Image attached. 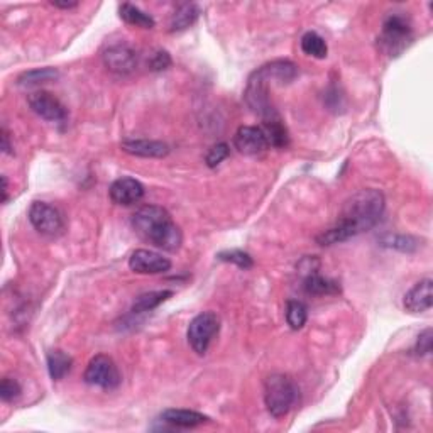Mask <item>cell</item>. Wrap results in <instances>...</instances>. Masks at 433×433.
Returning a JSON list of instances; mask_svg holds the SVG:
<instances>
[{"label":"cell","instance_id":"14","mask_svg":"<svg viewBox=\"0 0 433 433\" xmlns=\"http://www.w3.org/2000/svg\"><path fill=\"white\" fill-rule=\"evenodd\" d=\"M433 305V281L425 278L418 281L408 293L405 294V308L410 313H423Z\"/></svg>","mask_w":433,"mask_h":433},{"label":"cell","instance_id":"20","mask_svg":"<svg viewBox=\"0 0 433 433\" xmlns=\"http://www.w3.org/2000/svg\"><path fill=\"white\" fill-rule=\"evenodd\" d=\"M119 16L124 23H127L129 25H136V28L153 29L156 25L153 16L141 11L139 7L132 6V4H122V6L119 7Z\"/></svg>","mask_w":433,"mask_h":433},{"label":"cell","instance_id":"9","mask_svg":"<svg viewBox=\"0 0 433 433\" xmlns=\"http://www.w3.org/2000/svg\"><path fill=\"white\" fill-rule=\"evenodd\" d=\"M28 102L34 114L47 122H64L68 119L67 107L50 92H42V90L34 92L29 95Z\"/></svg>","mask_w":433,"mask_h":433},{"label":"cell","instance_id":"26","mask_svg":"<svg viewBox=\"0 0 433 433\" xmlns=\"http://www.w3.org/2000/svg\"><path fill=\"white\" fill-rule=\"evenodd\" d=\"M381 246L398 249L401 253H413V250L418 249V241L410 236H386L381 239Z\"/></svg>","mask_w":433,"mask_h":433},{"label":"cell","instance_id":"8","mask_svg":"<svg viewBox=\"0 0 433 433\" xmlns=\"http://www.w3.org/2000/svg\"><path fill=\"white\" fill-rule=\"evenodd\" d=\"M29 222L41 236L46 237H58L64 231L62 212L46 202H33L29 209Z\"/></svg>","mask_w":433,"mask_h":433},{"label":"cell","instance_id":"28","mask_svg":"<svg viewBox=\"0 0 433 433\" xmlns=\"http://www.w3.org/2000/svg\"><path fill=\"white\" fill-rule=\"evenodd\" d=\"M21 393H23V388H21V384L17 383L16 379L12 378L2 379V384H0V398H2V401L6 403L14 401L21 396Z\"/></svg>","mask_w":433,"mask_h":433},{"label":"cell","instance_id":"19","mask_svg":"<svg viewBox=\"0 0 433 433\" xmlns=\"http://www.w3.org/2000/svg\"><path fill=\"white\" fill-rule=\"evenodd\" d=\"M305 291L313 296H325V294H337L340 293V284L337 281L323 278V276L317 275V272H311L306 276L305 284H303Z\"/></svg>","mask_w":433,"mask_h":433},{"label":"cell","instance_id":"2","mask_svg":"<svg viewBox=\"0 0 433 433\" xmlns=\"http://www.w3.org/2000/svg\"><path fill=\"white\" fill-rule=\"evenodd\" d=\"M132 229L142 241L156 248L175 253L183 244V233L170 212L158 205L141 207L132 215Z\"/></svg>","mask_w":433,"mask_h":433},{"label":"cell","instance_id":"34","mask_svg":"<svg viewBox=\"0 0 433 433\" xmlns=\"http://www.w3.org/2000/svg\"><path fill=\"white\" fill-rule=\"evenodd\" d=\"M8 186H7V176H2V202L7 200Z\"/></svg>","mask_w":433,"mask_h":433},{"label":"cell","instance_id":"32","mask_svg":"<svg viewBox=\"0 0 433 433\" xmlns=\"http://www.w3.org/2000/svg\"><path fill=\"white\" fill-rule=\"evenodd\" d=\"M2 153L6 154H12L14 151H12V144H11V137H8L7 129H2Z\"/></svg>","mask_w":433,"mask_h":433},{"label":"cell","instance_id":"25","mask_svg":"<svg viewBox=\"0 0 433 433\" xmlns=\"http://www.w3.org/2000/svg\"><path fill=\"white\" fill-rule=\"evenodd\" d=\"M306 320H308V310L301 301L291 300L287 305V322L293 330H300L305 327Z\"/></svg>","mask_w":433,"mask_h":433},{"label":"cell","instance_id":"21","mask_svg":"<svg viewBox=\"0 0 433 433\" xmlns=\"http://www.w3.org/2000/svg\"><path fill=\"white\" fill-rule=\"evenodd\" d=\"M171 296H173L171 289H159V291H149L141 294V296H137L136 301H134L132 313H146V311H153Z\"/></svg>","mask_w":433,"mask_h":433},{"label":"cell","instance_id":"33","mask_svg":"<svg viewBox=\"0 0 433 433\" xmlns=\"http://www.w3.org/2000/svg\"><path fill=\"white\" fill-rule=\"evenodd\" d=\"M51 6H54L58 8H64V11H70V8L78 7V2H59V0H53Z\"/></svg>","mask_w":433,"mask_h":433},{"label":"cell","instance_id":"10","mask_svg":"<svg viewBox=\"0 0 433 433\" xmlns=\"http://www.w3.org/2000/svg\"><path fill=\"white\" fill-rule=\"evenodd\" d=\"M233 146L244 156H258L270 147L266 134L258 125H242L233 136Z\"/></svg>","mask_w":433,"mask_h":433},{"label":"cell","instance_id":"27","mask_svg":"<svg viewBox=\"0 0 433 433\" xmlns=\"http://www.w3.org/2000/svg\"><path fill=\"white\" fill-rule=\"evenodd\" d=\"M216 258H219V261L236 264L237 267H241V270H244V271L250 270V267L254 266V259L250 258V254L244 253V250H239V249L224 250V253H220Z\"/></svg>","mask_w":433,"mask_h":433},{"label":"cell","instance_id":"17","mask_svg":"<svg viewBox=\"0 0 433 433\" xmlns=\"http://www.w3.org/2000/svg\"><path fill=\"white\" fill-rule=\"evenodd\" d=\"M198 16H200V8H198L197 4H183V6L176 8L175 14L171 16L170 31L180 33L192 28V25L197 23Z\"/></svg>","mask_w":433,"mask_h":433},{"label":"cell","instance_id":"22","mask_svg":"<svg viewBox=\"0 0 433 433\" xmlns=\"http://www.w3.org/2000/svg\"><path fill=\"white\" fill-rule=\"evenodd\" d=\"M262 131L266 134L270 146L284 147L288 144V132L279 115L262 120Z\"/></svg>","mask_w":433,"mask_h":433},{"label":"cell","instance_id":"23","mask_svg":"<svg viewBox=\"0 0 433 433\" xmlns=\"http://www.w3.org/2000/svg\"><path fill=\"white\" fill-rule=\"evenodd\" d=\"M301 51L305 54L313 56V58L323 59V58H327L328 47H327V42H325V39L320 36V34L310 31L301 37Z\"/></svg>","mask_w":433,"mask_h":433},{"label":"cell","instance_id":"31","mask_svg":"<svg viewBox=\"0 0 433 433\" xmlns=\"http://www.w3.org/2000/svg\"><path fill=\"white\" fill-rule=\"evenodd\" d=\"M170 64H171V58L166 51H158V53L153 56V59H151V68H153L154 71L166 70Z\"/></svg>","mask_w":433,"mask_h":433},{"label":"cell","instance_id":"13","mask_svg":"<svg viewBox=\"0 0 433 433\" xmlns=\"http://www.w3.org/2000/svg\"><path fill=\"white\" fill-rule=\"evenodd\" d=\"M108 195H110V200L117 205H134L144 197V185L131 176H122L110 185Z\"/></svg>","mask_w":433,"mask_h":433},{"label":"cell","instance_id":"16","mask_svg":"<svg viewBox=\"0 0 433 433\" xmlns=\"http://www.w3.org/2000/svg\"><path fill=\"white\" fill-rule=\"evenodd\" d=\"M161 420L175 428H195L209 423L210 418L192 410H166L163 411Z\"/></svg>","mask_w":433,"mask_h":433},{"label":"cell","instance_id":"5","mask_svg":"<svg viewBox=\"0 0 433 433\" xmlns=\"http://www.w3.org/2000/svg\"><path fill=\"white\" fill-rule=\"evenodd\" d=\"M220 330V318L214 311H203L197 315L188 325L186 330V339L188 344L198 356H205L210 347V342Z\"/></svg>","mask_w":433,"mask_h":433},{"label":"cell","instance_id":"7","mask_svg":"<svg viewBox=\"0 0 433 433\" xmlns=\"http://www.w3.org/2000/svg\"><path fill=\"white\" fill-rule=\"evenodd\" d=\"M83 379L90 386L102 388L105 391H112V389L119 388L120 381H122L119 367L115 366V362L110 357L103 356V354H98V356H95L88 362Z\"/></svg>","mask_w":433,"mask_h":433},{"label":"cell","instance_id":"24","mask_svg":"<svg viewBox=\"0 0 433 433\" xmlns=\"http://www.w3.org/2000/svg\"><path fill=\"white\" fill-rule=\"evenodd\" d=\"M59 73L54 68H36V70L25 71L19 76V85L24 86H36L42 83H50V81L58 80Z\"/></svg>","mask_w":433,"mask_h":433},{"label":"cell","instance_id":"15","mask_svg":"<svg viewBox=\"0 0 433 433\" xmlns=\"http://www.w3.org/2000/svg\"><path fill=\"white\" fill-rule=\"evenodd\" d=\"M124 153L137 156V158H164L170 153V146L161 141H149V139H127L122 144Z\"/></svg>","mask_w":433,"mask_h":433},{"label":"cell","instance_id":"3","mask_svg":"<svg viewBox=\"0 0 433 433\" xmlns=\"http://www.w3.org/2000/svg\"><path fill=\"white\" fill-rule=\"evenodd\" d=\"M298 400V388L291 378L272 374L264 383V405L271 417L283 418L293 410Z\"/></svg>","mask_w":433,"mask_h":433},{"label":"cell","instance_id":"11","mask_svg":"<svg viewBox=\"0 0 433 433\" xmlns=\"http://www.w3.org/2000/svg\"><path fill=\"white\" fill-rule=\"evenodd\" d=\"M129 267L137 275H161L171 270V261L154 250L137 249L129 258Z\"/></svg>","mask_w":433,"mask_h":433},{"label":"cell","instance_id":"30","mask_svg":"<svg viewBox=\"0 0 433 433\" xmlns=\"http://www.w3.org/2000/svg\"><path fill=\"white\" fill-rule=\"evenodd\" d=\"M432 328H427V330H423L418 335L417 345H415V354H417V356H428V354L432 352Z\"/></svg>","mask_w":433,"mask_h":433},{"label":"cell","instance_id":"1","mask_svg":"<svg viewBox=\"0 0 433 433\" xmlns=\"http://www.w3.org/2000/svg\"><path fill=\"white\" fill-rule=\"evenodd\" d=\"M384 212V197L379 190H361L345 202L339 222L332 229L320 233V246H333L371 231L379 222Z\"/></svg>","mask_w":433,"mask_h":433},{"label":"cell","instance_id":"4","mask_svg":"<svg viewBox=\"0 0 433 433\" xmlns=\"http://www.w3.org/2000/svg\"><path fill=\"white\" fill-rule=\"evenodd\" d=\"M411 41H413V29L405 16L391 14L384 21L381 36L378 37V45L383 53L395 58L410 46Z\"/></svg>","mask_w":433,"mask_h":433},{"label":"cell","instance_id":"12","mask_svg":"<svg viewBox=\"0 0 433 433\" xmlns=\"http://www.w3.org/2000/svg\"><path fill=\"white\" fill-rule=\"evenodd\" d=\"M103 63L107 70L127 75L136 70L137 67V53L129 45H112L103 53Z\"/></svg>","mask_w":433,"mask_h":433},{"label":"cell","instance_id":"6","mask_svg":"<svg viewBox=\"0 0 433 433\" xmlns=\"http://www.w3.org/2000/svg\"><path fill=\"white\" fill-rule=\"evenodd\" d=\"M244 98L248 105L254 114H258L262 120L271 119V117L278 115V112L272 107L270 98V81L261 75V71L255 70L253 75L249 76L248 86H246Z\"/></svg>","mask_w":433,"mask_h":433},{"label":"cell","instance_id":"29","mask_svg":"<svg viewBox=\"0 0 433 433\" xmlns=\"http://www.w3.org/2000/svg\"><path fill=\"white\" fill-rule=\"evenodd\" d=\"M229 154H231V147H229V144H225V142H219V144L212 146L209 154H207L205 161L210 168H215V166H219L224 159H227Z\"/></svg>","mask_w":433,"mask_h":433},{"label":"cell","instance_id":"18","mask_svg":"<svg viewBox=\"0 0 433 433\" xmlns=\"http://www.w3.org/2000/svg\"><path fill=\"white\" fill-rule=\"evenodd\" d=\"M47 372H50L51 379L53 381H62L68 372L71 371L73 366V359L64 354L63 350H50L47 352Z\"/></svg>","mask_w":433,"mask_h":433}]
</instances>
